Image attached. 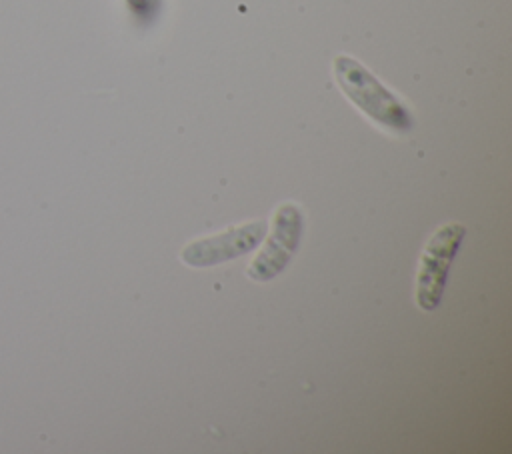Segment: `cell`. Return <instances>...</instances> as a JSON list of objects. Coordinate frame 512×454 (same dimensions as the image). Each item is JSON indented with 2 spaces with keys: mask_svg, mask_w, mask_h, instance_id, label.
Returning a JSON list of instances; mask_svg holds the SVG:
<instances>
[{
  "mask_svg": "<svg viewBox=\"0 0 512 454\" xmlns=\"http://www.w3.org/2000/svg\"><path fill=\"white\" fill-rule=\"evenodd\" d=\"M334 76L346 98L378 126L394 134H406L414 128V118L406 104L398 96H394L356 58L346 54L336 56Z\"/></svg>",
  "mask_w": 512,
  "mask_h": 454,
  "instance_id": "1",
  "label": "cell"
},
{
  "mask_svg": "<svg viewBox=\"0 0 512 454\" xmlns=\"http://www.w3.org/2000/svg\"><path fill=\"white\" fill-rule=\"evenodd\" d=\"M466 234V228L460 222H448L436 228V232L428 238L416 276V304L424 312L436 310L442 300L450 264L460 248V242Z\"/></svg>",
  "mask_w": 512,
  "mask_h": 454,
  "instance_id": "2",
  "label": "cell"
},
{
  "mask_svg": "<svg viewBox=\"0 0 512 454\" xmlns=\"http://www.w3.org/2000/svg\"><path fill=\"white\" fill-rule=\"evenodd\" d=\"M304 234V210L294 202L280 204L272 214V228L264 246L248 266V278L268 282L288 268Z\"/></svg>",
  "mask_w": 512,
  "mask_h": 454,
  "instance_id": "3",
  "label": "cell"
},
{
  "mask_svg": "<svg viewBox=\"0 0 512 454\" xmlns=\"http://www.w3.org/2000/svg\"><path fill=\"white\" fill-rule=\"evenodd\" d=\"M266 236V222L252 220L230 226L218 234L188 242L180 250L182 264L190 268H212L252 252Z\"/></svg>",
  "mask_w": 512,
  "mask_h": 454,
  "instance_id": "4",
  "label": "cell"
}]
</instances>
